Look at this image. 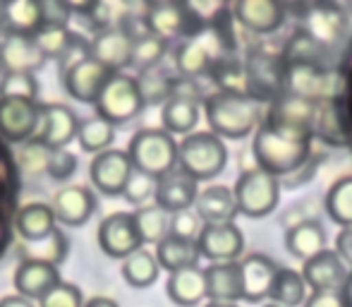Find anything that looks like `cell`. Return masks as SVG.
Returning <instances> with one entry per match:
<instances>
[{"label":"cell","mask_w":352,"mask_h":307,"mask_svg":"<svg viewBox=\"0 0 352 307\" xmlns=\"http://www.w3.org/2000/svg\"><path fill=\"white\" fill-rule=\"evenodd\" d=\"M232 14L252 34H274L285 22V5L278 0H240L232 5Z\"/></svg>","instance_id":"obj_23"},{"label":"cell","mask_w":352,"mask_h":307,"mask_svg":"<svg viewBox=\"0 0 352 307\" xmlns=\"http://www.w3.org/2000/svg\"><path fill=\"white\" fill-rule=\"evenodd\" d=\"M177 166L195 180H213L228 166V147L213 132H192L177 147Z\"/></svg>","instance_id":"obj_4"},{"label":"cell","mask_w":352,"mask_h":307,"mask_svg":"<svg viewBox=\"0 0 352 307\" xmlns=\"http://www.w3.org/2000/svg\"><path fill=\"white\" fill-rule=\"evenodd\" d=\"M201 118V103L195 96H185V94H173V98L161 108V120L163 130L170 135H192Z\"/></svg>","instance_id":"obj_31"},{"label":"cell","mask_w":352,"mask_h":307,"mask_svg":"<svg viewBox=\"0 0 352 307\" xmlns=\"http://www.w3.org/2000/svg\"><path fill=\"white\" fill-rule=\"evenodd\" d=\"M0 46H3V36H0Z\"/></svg>","instance_id":"obj_60"},{"label":"cell","mask_w":352,"mask_h":307,"mask_svg":"<svg viewBox=\"0 0 352 307\" xmlns=\"http://www.w3.org/2000/svg\"><path fill=\"white\" fill-rule=\"evenodd\" d=\"M79 118L65 103H43L41 106V127H38V142L48 151L65 149L79 135Z\"/></svg>","instance_id":"obj_14"},{"label":"cell","mask_w":352,"mask_h":307,"mask_svg":"<svg viewBox=\"0 0 352 307\" xmlns=\"http://www.w3.org/2000/svg\"><path fill=\"white\" fill-rule=\"evenodd\" d=\"M137 84H140L144 106H158V103L166 106V103L173 98V94H175L177 77H170L166 70H161V65H158V67H151V70L140 72Z\"/></svg>","instance_id":"obj_38"},{"label":"cell","mask_w":352,"mask_h":307,"mask_svg":"<svg viewBox=\"0 0 352 307\" xmlns=\"http://www.w3.org/2000/svg\"><path fill=\"white\" fill-rule=\"evenodd\" d=\"M280 178L261 171L259 166L247 168L235 182V202L247 219H264L276 211L280 202Z\"/></svg>","instance_id":"obj_6"},{"label":"cell","mask_w":352,"mask_h":307,"mask_svg":"<svg viewBox=\"0 0 352 307\" xmlns=\"http://www.w3.org/2000/svg\"><path fill=\"white\" fill-rule=\"evenodd\" d=\"M343 295H345V303H348V307H352V271H350L348 281H345V286H343Z\"/></svg>","instance_id":"obj_56"},{"label":"cell","mask_w":352,"mask_h":307,"mask_svg":"<svg viewBox=\"0 0 352 307\" xmlns=\"http://www.w3.org/2000/svg\"><path fill=\"white\" fill-rule=\"evenodd\" d=\"M3 24L12 34H36L43 27L41 3H36V0H10V3H5Z\"/></svg>","instance_id":"obj_35"},{"label":"cell","mask_w":352,"mask_h":307,"mask_svg":"<svg viewBox=\"0 0 352 307\" xmlns=\"http://www.w3.org/2000/svg\"><path fill=\"white\" fill-rule=\"evenodd\" d=\"M166 293L177 307H197L209 298V288H206V271L199 266L192 269H182L168 276Z\"/></svg>","instance_id":"obj_30"},{"label":"cell","mask_w":352,"mask_h":307,"mask_svg":"<svg viewBox=\"0 0 352 307\" xmlns=\"http://www.w3.org/2000/svg\"><path fill=\"white\" fill-rule=\"evenodd\" d=\"M350 271L345 262L336 250H324L321 255L311 257L302 264V279L311 288V293L319 290H343Z\"/></svg>","instance_id":"obj_22"},{"label":"cell","mask_w":352,"mask_h":307,"mask_svg":"<svg viewBox=\"0 0 352 307\" xmlns=\"http://www.w3.org/2000/svg\"><path fill=\"white\" fill-rule=\"evenodd\" d=\"M120 271H122L125 284H130L132 288H148V286L156 284L161 264H158V260H156L153 252L137 250L135 255H130L127 260H122Z\"/></svg>","instance_id":"obj_37"},{"label":"cell","mask_w":352,"mask_h":307,"mask_svg":"<svg viewBox=\"0 0 352 307\" xmlns=\"http://www.w3.org/2000/svg\"><path fill=\"white\" fill-rule=\"evenodd\" d=\"M137 229H140L142 242L148 245H161L166 237H170V214L163 211L158 204L140 207L135 211Z\"/></svg>","instance_id":"obj_41"},{"label":"cell","mask_w":352,"mask_h":307,"mask_svg":"<svg viewBox=\"0 0 352 307\" xmlns=\"http://www.w3.org/2000/svg\"><path fill=\"white\" fill-rule=\"evenodd\" d=\"M206 77L216 84V92H245V61L237 53H226L213 63Z\"/></svg>","instance_id":"obj_42"},{"label":"cell","mask_w":352,"mask_h":307,"mask_svg":"<svg viewBox=\"0 0 352 307\" xmlns=\"http://www.w3.org/2000/svg\"><path fill=\"white\" fill-rule=\"evenodd\" d=\"M206 307H237V305L235 303H213V300H209Z\"/></svg>","instance_id":"obj_57"},{"label":"cell","mask_w":352,"mask_h":307,"mask_svg":"<svg viewBox=\"0 0 352 307\" xmlns=\"http://www.w3.org/2000/svg\"><path fill=\"white\" fill-rule=\"evenodd\" d=\"M113 75L116 72H111L108 67H103L101 63L89 56L63 70V84H65V92L70 94L74 101L94 103L96 106L103 87H106Z\"/></svg>","instance_id":"obj_12"},{"label":"cell","mask_w":352,"mask_h":307,"mask_svg":"<svg viewBox=\"0 0 352 307\" xmlns=\"http://www.w3.org/2000/svg\"><path fill=\"white\" fill-rule=\"evenodd\" d=\"M206 27L209 22L187 3H151L144 14V29L166 41L177 36L185 41L201 34Z\"/></svg>","instance_id":"obj_7"},{"label":"cell","mask_w":352,"mask_h":307,"mask_svg":"<svg viewBox=\"0 0 352 307\" xmlns=\"http://www.w3.org/2000/svg\"><path fill=\"white\" fill-rule=\"evenodd\" d=\"M46 61L38 51L34 34H12L8 32L3 36L0 46V65L5 72H34Z\"/></svg>","instance_id":"obj_26"},{"label":"cell","mask_w":352,"mask_h":307,"mask_svg":"<svg viewBox=\"0 0 352 307\" xmlns=\"http://www.w3.org/2000/svg\"><path fill=\"white\" fill-rule=\"evenodd\" d=\"M156 182H158L156 178L135 171V173H132V178H130V182H127L125 192H122V197H125L130 204L142 207L148 197H156Z\"/></svg>","instance_id":"obj_48"},{"label":"cell","mask_w":352,"mask_h":307,"mask_svg":"<svg viewBox=\"0 0 352 307\" xmlns=\"http://www.w3.org/2000/svg\"><path fill=\"white\" fill-rule=\"evenodd\" d=\"M168 46H170V41H166V39L156 36V34H151V32L137 34L132 65L140 67V72L151 70V67H158L163 58H166Z\"/></svg>","instance_id":"obj_43"},{"label":"cell","mask_w":352,"mask_h":307,"mask_svg":"<svg viewBox=\"0 0 352 307\" xmlns=\"http://www.w3.org/2000/svg\"><path fill=\"white\" fill-rule=\"evenodd\" d=\"M142 245L144 242L135 214L116 211V214L106 216L98 226V247L103 250V255L113 257V260H127L137 250H142Z\"/></svg>","instance_id":"obj_10"},{"label":"cell","mask_w":352,"mask_h":307,"mask_svg":"<svg viewBox=\"0 0 352 307\" xmlns=\"http://www.w3.org/2000/svg\"><path fill=\"white\" fill-rule=\"evenodd\" d=\"M56 211L51 204H43V202H32V204H24L17 211V233L29 242L46 240V237L56 235Z\"/></svg>","instance_id":"obj_32"},{"label":"cell","mask_w":352,"mask_h":307,"mask_svg":"<svg viewBox=\"0 0 352 307\" xmlns=\"http://www.w3.org/2000/svg\"><path fill=\"white\" fill-rule=\"evenodd\" d=\"M116 140V125L111 120L101 116H91L87 120H82L79 125V135H77V142L82 147V151H89V154H101V151H108Z\"/></svg>","instance_id":"obj_40"},{"label":"cell","mask_w":352,"mask_h":307,"mask_svg":"<svg viewBox=\"0 0 352 307\" xmlns=\"http://www.w3.org/2000/svg\"><path fill=\"white\" fill-rule=\"evenodd\" d=\"M316 113H319V103L307 101V98H300V96H292V94H285L280 101L271 103L264 120L276 127H283V130L316 137L314 135Z\"/></svg>","instance_id":"obj_17"},{"label":"cell","mask_w":352,"mask_h":307,"mask_svg":"<svg viewBox=\"0 0 352 307\" xmlns=\"http://www.w3.org/2000/svg\"><path fill=\"white\" fill-rule=\"evenodd\" d=\"M41 14H43V27H67V22L72 19V8L70 3H41Z\"/></svg>","instance_id":"obj_51"},{"label":"cell","mask_w":352,"mask_h":307,"mask_svg":"<svg viewBox=\"0 0 352 307\" xmlns=\"http://www.w3.org/2000/svg\"><path fill=\"white\" fill-rule=\"evenodd\" d=\"M74 36L77 34H72L67 27H41L34 34V41L43 53V58H63L70 51Z\"/></svg>","instance_id":"obj_45"},{"label":"cell","mask_w":352,"mask_h":307,"mask_svg":"<svg viewBox=\"0 0 352 307\" xmlns=\"http://www.w3.org/2000/svg\"><path fill=\"white\" fill-rule=\"evenodd\" d=\"M197 245L201 257H206L211 264L237 262V257L245 252V235L235 224H204Z\"/></svg>","instance_id":"obj_19"},{"label":"cell","mask_w":352,"mask_h":307,"mask_svg":"<svg viewBox=\"0 0 352 307\" xmlns=\"http://www.w3.org/2000/svg\"><path fill=\"white\" fill-rule=\"evenodd\" d=\"M142 108H144V98L140 94L137 77L118 72V75L108 79L101 96H98L96 116L106 118L113 125H118V123H127L132 118H137L142 113Z\"/></svg>","instance_id":"obj_8"},{"label":"cell","mask_w":352,"mask_h":307,"mask_svg":"<svg viewBox=\"0 0 352 307\" xmlns=\"http://www.w3.org/2000/svg\"><path fill=\"white\" fill-rule=\"evenodd\" d=\"M314 135L319 137V140H324L326 145H331V147H348V137H345L343 123H340V116H338V111H336L333 101L319 103Z\"/></svg>","instance_id":"obj_44"},{"label":"cell","mask_w":352,"mask_h":307,"mask_svg":"<svg viewBox=\"0 0 352 307\" xmlns=\"http://www.w3.org/2000/svg\"><path fill=\"white\" fill-rule=\"evenodd\" d=\"M5 19V3H0V24H3Z\"/></svg>","instance_id":"obj_58"},{"label":"cell","mask_w":352,"mask_h":307,"mask_svg":"<svg viewBox=\"0 0 352 307\" xmlns=\"http://www.w3.org/2000/svg\"><path fill=\"white\" fill-rule=\"evenodd\" d=\"M285 65H292V63H311V65H326V56H329V48L321 46L319 41L309 36L305 29H297L290 39L285 41L280 51Z\"/></svg>","instance_id":"obj_36"},{"label":"cell","mask_w":352,"mask_h":307,"mask_svg":"<svg viewBox=\"0 0 352 307\" xmlns=\"http://www.w3.org/2000/svg\"><path fill=\"white\" fill-rule=\"evenodd\" d=\"M38 82L34 72H3L0 77V98H22L36 101Z\"/></svg>","instance_id":"obj_46"},{"label":"cell","mask_w":352,"mask_h":307,"mask_svg":"<svg viewBox=\"0 0 352 307\" xmlns=\"http://www.w3.org/2000/svg\"><path fill=\"white\" fill-rule=\"evenodd\" d=\"M53 211H56V219L65 226H84L91 214L96 211V197L89 187L84 185H70L63 187L53 197Z\"/></svg>","instance_id":"obj_25"},{"label":"cell","mask_w":352,"mask_h":307,"mask_svg":"<svg viewBox=\"0 0 352 307\" xmlns=\"http://www.w3.org/2000/svg\"><path fill=\"white\" fill-rule=\"evenodd\" d=\"M285 247L295 260H302V264H305L307 260H311V257L329 250V247H326L324 226L316 219H305V221H297V224L287 226Z\"/></svg>","instance_id":"obj_28"},{"label":"cell","mask_w":352,"mask_h":307,"mask_svg":"<svg viewBox=\"0 0 352 307\" xmlns=\"http://www.w3.org/2000/svg\"><path fill=\"white\" fill-rule=\"evenodd\" d=\"M199 180L185 173L180 166L175 171L166 173L163 178H158L156 182V204L161 207L168 214H175V211L192 209L197 204V197H199Z\"/></svg>","instance_id":"obj_20"},{"label":"cell","mask_w":352,"mask_h":307,"mask_svg":"<svg viewBox=\"0 0 352 307\" xmlns=\"http://www.w3.org/2000/svg\"><path fill=\"white\" fill-rule=\"evenodd\" d=\"M156 260H158V264H161V269L175 274V271L199 266L201 252L195 240H182V237L170 235V237H166L161 245H156Z\"/></svg>","instance_id":"obj_33"},{"label":"cell","mask_w":352,"mask_h":307,"mask_svg":"<svg viewBox=\"0 0 352 307\" xmlns=\"http://www.w3.org/2000/svg\"><path fill=\"white\" fill-rule=\"evenodd\" d=\"M206 288L213 303H235L242 300V266L240 262H218L206 266Z\"/></svg>","instance_id":"obj_29"},{"label":"cell","mask_w":352,"mask_h":307,"mask_svg":"<svg viewBox=\"0 0 352 307\" xmlns=\"http://www.w3.org/2000/svg\"><path fill=\"white\" fill-rule=\"evenodd\" d=\"M307 281L302 279V271L287 269V266H278V274L271 286V303L280 307H300L307 303Z\"/></svg>","instance_id":"obj_34"},{"label":"cell","mask_w":352,"mask_h":307,"mask_svg":"<svg viewBox=\"0 0 352 307\" xmlns=\"http://www.w3.org/2000/svg\"><path fill=\"white\" fill-rule=\"evenodd\" d=\"M302 307H348V303L343 290H319V293H311Z\"/></svg>","instance_id":"obj_52"},{"label":"cell","mask_w":352,"mask_h":307,"mask_svg":"<svg viewBox=\"0 0 352 307\" xmlns=\"http://www.w3.org/2000/svg\"><path fill=\"white\" fill-rule=\"evenodd\" d=\"M242 266V300L245 303H261L269 298L274 279L278 274V264L264 252H254L247 255L240 262Z\"/></svg>","instance_id":"obj_24"},{"label":"cell","mask_w":352,"mask_h":307,"mask_svg":"<svg viewBox=\"0 0 352 307\" xmlns=\"http://www.w3.org/2000/svg\"><path fill=\"white\" fill-rule=\"evenodd\" d=\"M264 307H280V305H274V303H269V305H264Z\"/></svg>","instance_id":"obj_59"},{"label":"cell","mask_w":352,"mask_h":307,"mask_svg":"<svg viewBox=\"0 0 352 307\" xmlns=\"http://www.w3.org/2000/svg\"><path fill=\"white\" fill-rule=\"evenodd\" d=\"M38 307H84L82 303V293H79L77 286L72 284H60L53 293H48L41 300Z\"/></svg>","instance_id":"obj_50"},{"label":"cell","mask_w":352,"mask_h":307,"mask_svg":"<svg viewBox=\"0 0 352 307\" xmlns=\"http://www.w3.org/2000/svg\"><path fill=\"white\" fill-rule=\"evenodd\" d=\"M77 171V156L67 149H56L48 151L46 156V173L53 178V180H67V178L74 176Z\"/></svg>","instance_id":"obj_49"},{"label":"cell","mask_w":352,"mask_h":307,"mask_svg":"<svg viewBox=\"0 0 352 307\" xmlns=\"http://www.w3.org/2000/svg\"><path fill=\"white\" fill-rule=\"evenodd\" d=\"M311 135L283 130L264 120L254 132L252 154L261 171L276 178H292L311 163Z\"/></svg>","instance_id":"obj_1"},{"label":"cell","mask_w":352,"mask_h":307,"mask_svg":"<svg viewBox=\"0 0 352 307\" xmlns=\"http://www.w3.org/2000/svg\"><path fill=\"white\" fill-rule=\"evenodd\" d=\"M195 211L204 224H235V216L240 214L235 202V192L226 185H209L197 197Z\"/></svg>","instance_id":"obj_27"},{"label":"cell","mask_w":352,"mask_h":307,"mask_svg":"<svg viewBox=\"0 0 352 307\" xmlns=\"http://www.w3.org/2000/svg\"><path fill=\"white\" fill-rule=\"evenodd\" d=\"M336 252L345 262V266L352 269V226L338 233V237H336Z\"/></svg>","instance_id":"obj_53"},{"label":"cell","mask_w":352,"mask_h":307,"mask_svg":"<svg viewBox=\"0 0 352 307\" xmlns=\"http://www.w3.org/2000/svg\"><path fill=\"white\" fill-rule=\"evenodd\" d=\"M132 173H135L132 158H130V154L122 149H108V151L96 154L91 166H89L91 185L106 197L122 195L127 182H130Z\"/></svg>","instance_id":"obj_11"},{"label":"cell","mask_w":352,"mask_h":307,"mask_svg":"<svg viewBox=\"0 0 352 307\" xmlns=\"http://www.w3.org/2000/svg\"><path fill=\"white\" fill-rule=\"evenodd\" d=\"M84 307H120L113 298H106V295H96V298H91Z\"/></svg>","instance_id":"obj_55"},{"label":"cell","mask_w":352,"mask_h":307,"mask_svg":"<svg viewBox=\"0 0 352 307\" xmlns=\"http://www.w3.org/2000/svg\"><path fill=\"white\" fill-rule=\"evenodd\" d=\"M287 67V94L307 98V101L324 103L331 101L333 94V75L326 65H311V63H292Z\"/></svg>","instance_id":"obj_15"},{"label":"cell","mask_w":352,"mask_h":307,"mask_svg":"<svg viewBox=\"0 0 352 307\" xmlns=\"http://www.w3.org/2000/svg\"><path fill=\"white\" fill-rule=\"evenodd\" d=\"M0 307H34V300H27L22 295H5L0 298Z\"/></svg>","instance_id":"obj_54"},{"label":"cell","mask_w":352,"mask_h":307,"mask_svg":"<svg viewBox=\"0 0 352 307\" xmlns=\"http://www.w3.org/2000/svg\"><path fill=\"white\" fill-rule=\"evenodd\" d=\"M89 53L94 61H98L103 67L111 72H120L127 65H132V56H135V34L122 29H106V32H96V36L89 41Z\"/></svg>","instance_id":"obj_16"},{"label":"cell","mask_w":352,"mask_h":307,"mask_svg":"<svg viewBox=\"0 0 352 307\" xmlns=\"http://www.w3.org/2000/svg\"><path fill=\"white\" fill-rule=\"evenodd\" d=\"M60 271L58 264L51 260H41V257H32V260H24L22 264L14 271V288L17 295L27 300H38L41 303L48 293L60 286Z\"/></svg>","instance_id":"obj_13"},{"label":"cell","mask_w":352,"mask_h":307,"mask_svg":"<svg viewBox=\"0 0 352 307\" xmlns=\"http://www.w3.org/2000/svg\"><path fill=\"white\" fill-rule=\"evenodd\" d=\"M177 147L180 145L173 140L170 132L158 130V127H144L130 140L127 154H130L135 171L146 173L158 180L177 168Z\"/></svg>","instance_id":"obj_5"},{"label":"cell","mask_w":352,"mask_h":307,"mask_svg":"<svg viewBox=\"0 0 352 307\" xmlns=\"http://www.w3.org/2000/svg\"><path fill=\"white\" fill-rule=\"evenodd\" d=\"M226 53L228 51L221 43V39L213 34L211 27H206L201 34L185 39L175 48V67L185 79H197L201 75H209L213 63Z\"/></svg>","instance_id":"obj_9"},{"label":"cell","mask_w":352,"mask_h":307,"mask_svg":"<svg viewBox=\"0 0 352 307\" xmlns=\"http://www.w3.org/2000/svg\"><path fill=\"white\" fill-rule=\"evenodd\" d=\"M204 229V221L199 219V214L192 209L175 211L170 214V235L182 237V240H199V233Z\"/></svg>","instance_id":"obj_47"},{"label":"cell","mask_w":352,"mask_h":307,"mask_svg":"<svg viewBox=\"0 0 352 307\" xmlns=\"http://www.w3.org/2000/svg\"><path fill=\"white\" fill-rule=\"evenodd\" d=\"M305 29L314 41H319L321 46L331 48L345 36L348 32V14L343 12V8L333 3H319L309 5L305 14Z\"/></svg>","instance_id":"obj_21"},{"label":"cell","mask_w":352,"mask_h":307,"mask_svg":"<svg viewBox=\"0 0 352 307\" xmlns=\"http://www.w3.org/2000/svg\"><path fill=\"white\" fill-rule=\"evenodd\" d=\"M326 214L333 224L340 229H350L352 226V176H343L329 187L326 192Z\"/></svg>","instance_id":"obj_39"},{"label":"cell","mask_w":352,"mask_h":307,"mask_svg":"<svg viewBox=\"0 0 352 307\" xmlns=\"http://www.w3.org/2000/svg\"><path fill=\"white\" fill-rule=\"evenodd\" d=\"M206 123L221 140H245L259 130L261 103L250 98L245 92H213L204 101Z\"/></svg>","instance_id":"obj_2"},{"label":"cell","mask_w":352,"mask_h":307,"mask_svg":"<svg viewBox=\"0 0 352 307\" xmlns=\"http://www.w3.org/2000/svg\"><path fill=\"white\" fill-rule=\"evenodd\" d=\"M41 127V106L22 98H0V135L10 142H24Z\"/></svg>","instance_id":"obj_18"},{"label":"cell","mask_w":352,"mask_h":307,"mask_svg":"<svg viewBox=\"0 0 352 307\" xmlns=\"http://www.w3.org/2000/svg\"><path fill=\"white\" fill-rule=\"evenodd\" d=\"M287 67L280 53L252 46L245 58V94L256 103H276L287 94Z\"/></svg>","instance_id":"obj_3"}]
</instances>
